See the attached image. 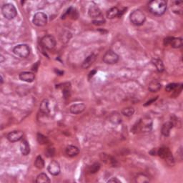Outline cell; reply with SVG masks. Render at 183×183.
Listing matches in <instances>:
<instances>
[{"label": "cell", "mask_w": 183, "mask_h": 183, "mask_svg": "<svg viewBox=\"0 0 183 183\" xmlns=\"http://www.w3.org/2000/svg\"><path fill=\"white\" fill-rule=\"evenodd\" d=\"M50 102H49L48 99H44V100L41 102L40 104V111L41 113L48 114H50Z\"/></svg>", "instance_id": "obj_21"}, {"label": "cell", "mask_w": 183, "mask_h": 183, "mask_svg": "<svg viewBox=\"0 0 183 183\" xmlns=\"http://www.w3.org/2000/svg\"><path fill=\"white\" fill-rule=\"evenodd\" d=\"M182 6H183L182 2H180V1L172 2L171 3V9L172 11L175 14H182V11H183Z\"/></svg>", "instance_id": "obj_16"}, {"label": "cell", "mask_w": 183, "mask_h": 183, "mask_svg": "<svg viewBox=\"0 0 183 183\" xmlns=\"http://www.w3.org/2000/svg\"><path fill=\"white\" fill-rule=\"evenodd\" d=\"M150 181L147 175L144 174H139L136 177V182H140V183H143V182H148Z\"/></svg>", "instance_id": "obj_31"}, {"label": "cell", "mask_w": 183, "mask_h": 183, "mask_svg": "<svg viewBox=\"0 0 183 183\" xmlns=\"http://www.w3.org/2000/svg\"><path fill=\"white\" fill-rule=\"evenodd\" d=\"M180 86V84H175V83H171V84H167V86H166L165 90L167 92L175 91V90H176Z\"/></svg>", "instance_id": "obj_32"}, {"label": "cell", "mask_w": 183, "mask_h": 183, "mask_svg": "<svg viewBox=\"0 0 183 183\" xmlns=\"http://www.w3.org/2000/svg\"><path fill=\"white\" fill-rule=\"evenodd\" d=\"M152 63L153 65L155 66L156 70H157L158 72H164L165 66L162 60L160 59H157V58H155V59H152Z\"/></svg>", "instance_id": "obj_20"}, {"label": "cell", "mask_w": 183, "mask_h": 183, "mask_svg": "<svg viewBox=\"0 0 183 183\" xmlns=\"http://www.w3.org/2000/svg\"><path fill=\"white\" fill-rule=\"evenodd\" d=\"M36 183H50V180L45 173H40V174L38 175V176L36 177Z\"/></svg>", "instance_id": "obj_24"}, {"label": "cell", "mask_w": 183, "mask_h": 183, "mask_svg": "<svg viewBox=\"0 0 183 183\" xmlns=\"http://www.w3.org/2000/svg\"><path fill=\"white\" fill-rule=\"evenodd\" d=\"M109 119H110V122L112 123L115 124H119L122 122V118L120 114L118 113V112H114V113L110 115V118H109Z\"/></svg>", "instance_id": "obj_26"}, {"label": "cell", "mask_w": 183, "mask_h": 183, "mask_svg": "<svg viewBox=\"0 0 183 183\" xmlns=\"http://www.w3.org/2000/svg\"><path fill=\"white\" fill-rule=\"evenodd\" d=\"M99 168H100V165H99L98 162H95L92 166H90L89 171L90 172V173H92V174H93V173H95L98 171Z\"/></svg>", "instance_id": "obj_33"}, {"label": "cell", "mask_w": 183, "mask_h": 183, "mask_svg": "<svg viewBox=\"0 0 183 183\" xmlns=\"http://www.w3.org/2000/svg\"><path fill=\"white\" fill-rule=\"evenodd\" d=\"M152 129V120L149 117H145L140 119L133 127L132 131L134 132H149Z\"/></svg>", "instance_id": "obj_2"}, {"label": "cell", "mask_w": 183, "mask_h": 183, "mask_svg": "<svg viewBox=\"0 0 183 183\" xmlns=\"http://www.w3.org/2000/svg\"><path fill=\"white\" fill-rule=\"evenodd\" d=\"M157 99V97H156L155 99H152V100H150V101H148V102H147V103H146V104H145V106H147V105H148V104H151V102H155V101L156 99Z\"/></svg>", "instance_id": "obj_38"}, {"label": "cell", "mask_w": 183, "mask_h": 183, "mask_svg": "<svg viewBox=\"0 0 183 183\" xmlns=\"http://www.w3.org/2000/svg\"><path fill=\"white\" fill-rule=\"evenodd\" d=\"M122 114L123 115L126 116V117H132L135 113V109L133 107H125V108H123L122 109Z\"/></svg>", "instance_id": "obj_27"}, {"label": "cell", "mask_w": 183, "mask_h": 183, "mask_svg": "<svg viewBox=\"0 0 183 183\" xmlns=\"http://www.w3.org/2000/svg\"><path fill=\"white\" fill-rule=\"evenodd\" d=\"M35 165L37 169H40V170L43 169L44 167H45V161H44V160L42 159V157H41V156H38V157L36 158V160L35 162Z\"/></svg>", "instance_id": "obj_28"}, {"label": "cell", "mask_w": 183, "mask_h": 183, "mask_svg": "<svg viewBox=\"0 0 183 183\" xmlns=\"http://www.w3.org/2000/svg\"><path fill=\"white\" fill-rule=\"evenodd\" d=\"M172 39V36H169V37L165 38L164 40V45L165 46H168L170 45V42H171Z\"/></svg>", "instance_id": "obj_35"}, {"label": "cell", "mask_w": 183, "mask_h": 183, "mask_svg": "<svg viewBox=\"0 0 183 183\" xmlns=\"http://www.w3.org/2000/svg\"><path fill=\"white\" fill-rule=\"evenodd\" d=\"M13 52L21 58H26L30 55V48L27 45H18L13 49Z\"/></svg>", "instance_id": "obj_6"}, {"label": "cell", "mask_w": 183, "mask_h": 183, "mask_svg": "<svg viewBox=\"0 0 183 183\" xmlns=\"http://www.w3.org/2000/svg\"><path fill=\"white\" fill-rule=\"evenodd\" d=\"M95 73H96V71H95V70H94V71H92V72H90L89 73V78L91 77H93L94 76V74H95Z\"/></svg>", "instance_id": "obj_40"}, {"label": "cell", "mask_w": 183, "mask_h": 183, "mask_svg": "<svg viewBox=\"0 0 183 183\" xmlns=\"http://www.w3.org/2000/svg\"><path fill=\"white\" fill-rule=\"evenodd\" d=\"M148 8L154 15L161 16L166 12L167 2L164 0H154L148 4Z\"/></svg>", "instance_id": "obj_1"}, {"label": "cell", "mask_w": 183, "mask_h": 183, "mask_svg": "<svg viewBox=\"0 0 183 183\" xmlns=\"http://www.w3.org/2000/svg\"><path fill=\"white\" fill-rule=\"evenodd\" d=\"M150 153L152 155H155V154H156L155 149H152V151H150Z\"/></svg>", "instance_id": "obj_39"}, {"label": "cell", "mask_w": 183, "mask_h": 183, "mask_svg": "<svg viewBox=\"0 0 183 183\" xmlns=\"http://www.w3.org/2000/svg\"><path fill=\"white\" fill-rule=\"evenodd\" d=\"M2 13L3 16L7 19H13L17 15V12L13 4H5L2 7Z\"/></svg>", "instance_id": "obj_4"}, {"label": "cell", "mask_w": 183, "mask_h": 183, "mask_svg": "<svg viewBox=\"0 0 183 183\" xmlns=\"http://www.w3.org/2000/svg\"><path fill=\"white\" fill-rule=\"evenodd\" d=\"M20 150L23 155H28L30 152V147L26 140H23L20 143Z\"/></svg>", "instance_id": "obj_19"}, {"label": "cell", "mask_w": 183, "mask_h": 183, "mask_svg": "<svg viewBox=\"0 0 183 183\" xmlns=\"http://www.w3.org/2000/svg\"><path fill=\"white\" fill-rule=\"evenodd\" d=\"M173 128L172 124L170 122L165 123L162 127V134L165 137H168L170 134L171 129Z\"/></svg>", "instance_id": "obj_22"}, {"label": "cell", "mask_w": 183, "mask_h": 183, "mask_svg": "<svg viewBox=\"0 0 183 183\" xmlns=\"http://www.w3.org/2000/svg\"><path fill=\"white\" fill-rule=\"evenodd\" d=\"M37 141L40 144H46L48 142V139L45 136L41 135V134H38L37 135Z\"/></svg>", "instance_id": "obj_34"}, {"label": "cell", "mask_w": 183, "mask_h": 183, "mask_svg": "<svg viewBox=\"0 0 183 183\" xmlns=\"http://www.w3.org/2000/svg\"><path fill=\"white\" fill-rule=\"evenodd\" d=\"M65 14L66 15L70 17L73 19H77V17H78V14H77V10L73 8V7H70V8L67 9V12H66Z\"/></svg>", "instance_id": "obj_29"}, {"label": "cell", "mask_w": 183, "mask_h": 183, "mask_svg": "<svg viewBox=\"0 0 183 183\" xmlns=\"http://www.w3.org/2000/svg\"><path fill=\"white\" fill-rule=\"evenodd\" d=\"M170 123H171L173 127H176V128H180L182 126V123H181V120H180V119L179 118H177V117L175 116L172 117Z\"/></svg>", "instance_id": "obj_30"}, {"label": "cell", "mask_w": 183, "mask_h": 183, "mask_svg": "<svg viewBox=\"0 0 183 183\" xmlns=\"http://www.w3.org/2000/svg\"><path fill=\"white\" fill-rule=\"evenodd\" d=\"M89 16L92 19V21H94L102 17L103 14H102V12L98 7L96 5H92L89 8Z\"/></svg>", "instance_id": "obj_10"}, {"label": "cell", "mask_w": 183, "mask_h": 183, "mask_svg": "<svg viewBox=\"0 0 183 183\" xmlns=\"http://www.w3.org/2000/svg\"><path fill=\"white\" fill-rule=\"evenodd\" d=\"M56 40L52 35H46L41 40V45L47 50H52L56 46Z\"/></svg>", "instance_id": "obj_9"}, {"label": "cell", "mask_w": 183, "mask_h": 183, "mask_svg": "<svg viewBox=\"0 0 183 183\" xmlns=\"http://www.w3.org/2000/svg\"><path fill=\"white\" fill-rule=\"evenodd\" d=\"M86 107L84 104L82 103H79V104H73L71 107H70V111L72 114H79L82 113V112L84 111Z\"/></svg>", "instance_id": "obj_15"}, {"label": "cell", "mask_w": 183, "mask_h": 183, "mask_svg": "<svg viewBox=\"0 0 183 183\" xmlns=\"http://www.w3.org/2000/svg\"><path fill=\"white\" fill-rule=\"evenodd\" d=\"M65 152H66V155H67V156L72 157H75V156H77L78 154L79 153V148L76 147V146L69 145L67 146V148H66Z\"/></svg>", "instance_id": "obj_17"}, {"label": "cell", "mask_w": 183, "mask_h": 183, "mask_svg": "<svg viewBox=\"0 0 183 183\" xmlns=\"http://www.w3.org/2000/svg\"><path fill=\"white\" fill-rule=\"evenodd\" d=\"M33 23L36 26H45L47 23V14L43 12H37L33 17Z\"/></svg>", "instance_id": "obj_8"}, {"label": "cell", "mask_w": 183, "mask_h": 183, "mask_svg": "<svg viewBox=\"0 0 183 183\" xmlns=\"http://www.w3.org/2000/svg\"><path fill=\"white\" fill-rule=\"evenodd\" d=\"M121 12H124L123 11H121L118 7H112V8L109 9L107 12V17L108 19H114L118 17H121Z\"/></svg>", "instance_id": "obj_14"}, {"label": "cell", "mask_w": 183, "mask_h": 183, "mask_svg": "<svg viewBox=\"0 0 183 183\" xmlns=\"http://www.w3.org/2000/svg\"><path fill=\"white\" fill-rule=\"evenodd\" d=\"M107 182H117V183H121L118 179H117L116 177H112L110 180H109Z\"/></svg>", "instance_id": "obj_36"}, {"label": "cell", "mask_w": 183, "mask_h": 183, "mask_svg": "<svg viewBox=\"0 0 183 183\" xmlns=\"http://www.w3.org/2000/svg\"><path fill=\"white\" fill-rule=\"evenodd\" d=\"M48 172L54 176H57L60 173V165L57 161L53 160L50 163L47 167Z\"/></svg>", "instance_id": "obj_11"}, {"label": "cell", "mask_w": 183, "mask_h": 183, "mask_svg": "<svg viewBox=\"0 0 183 183\" xmlns=\"http://www.w3.org/2000/svg\"><path fill=\"white\" fill-rule=\"evenodd\" d=\"M170 46L172 47L177 49V48H180L182 46V38H175V37H172L171 42H170Z\"/></svg>", "instance_id": "obj_25"}, {"label": "cell", "mask_w": 183, "mask_h": 183, "mask_svg": "<svg viewBox=\"0 0 183 183\" xmlns=\"http://www.w3.org/2000/svg\"><path fill=\"white\" fill-rule=\"evenodd\" d=\"M119 61V55L114 51L109 50L103 56V62L107 65H114Z\"/></svg>", "instance_id": "obj_7"}, {"label": "cell", "mask_w": 183, "mask_h": 183, "mask_svg": "<svg viewBox=\"0 0 183 183\" xmlns=\"http://www.w3.org/2000/svg\"><path fill=\"white\" fill-rule=\"evenodd\" d=\"M95 60H96V55H94V54H92V55L88 56V57L84 60V62H83L82 64V67L83 69H87V68L89 67L90 66L93 64Z\"/></svg>", "instance_id": "obj_18"}, {"label": "cell", "mask_w": 183, "mask_h": 183, "mask_svg": "<svg viewBox=\"0 0 183 183\" xmlns=\"http://www.w3.org/2000/svg\"><path fill=\"white\" fill-rule=\"evenodd\" d=\"M3 83V77H2V75H1V84Z\"/></svg>", "instance_id": "obj_41"}, {"label": "cell", "mask_w": 183, "mask_h": 183, "mask_svg": "<svg viewBox=\"0 0 183 183\" xmlns=\"http://www.w3.org/2000/svg\"><path fill=\"white\" fill-rule=\"evenodd\" d=\"M49 150H50V152H47V155L48 157H50V156H52L55 153V150H54L53 148H49Z\"/></svg>", "instance_id": "obj_37"}, {"label": "cell", "mask_w": 183, "mask_h": 183, "mask_svg": "<svg viewBox=\"0 0 183 183\" xmlns=\"http://www.w3.org/2000/svg\"><path fill=\"white\" fill-rule=\"evenodd\" d=\"M161 87H162V85H161L159 82L152 81V82L150 83V84H149L148 89L152 92H157L161 89Z\"/></svg>", "instance_id": "obj_23"}, {"label": "cell", "mask_w": 183, "mask_h": 183, "mask_svg": "<svg viewBox=\"0 0 183 183\" xmlns=\"http://www.w3.org/2000/svg\"><path fill=\"white\" fill-rule=\"evenodd\" d=\"M19 79L22 81L26 82H31L35 79V75L31 72H21L19 75Z\"/></svg>", "instance_id": "obj_13"}, {"label": "cell", "mask_w": 183, "mask_h": 183, "mask_svg": "<svg viewBox=\"0 0 183 183\" xmlns=\"http://www.w3.org/2000/svg\"><path fill=\"white\" fill-rule=\"evenodd\" d=\"M131 22L135 26H141L144 24L146 21V16L140 9H136V10L132 12L130 17Z\"/></svg>", "instance_id": "obj_3"}, {"label": "cell", "mask_w": 183, "mask_h": 183, "mask_svg": "<svg viewBox=\"0 0 183 183\" xmlns=\"http://www.w3.org/2000/svg\"><path fill=\"white\" fill-rule=\"evenodd\" d=\"M23 135L24 134L22 131H19V130L12 131L7 135V139H8L9 142H16L22 140L23 137Z\"/></svg>", "instance_id": "obj_12"}, {"label": "cell", "mask_w": 183, "mask_h": 183, "mask_svg": "<svg viewBox=\"0 0 183 183\" xmlns=\"http://www.w3.org/2000/svg\"><path fill=\"white\" fill-rule=\"evenodd\" d=\"M157 153L162 159H164L166 161L167 165L170 166H173L175 165V160L169 148L161 147L158 150Z\"/></svg>", "instance_id": "obj_5"}]
</instances>
